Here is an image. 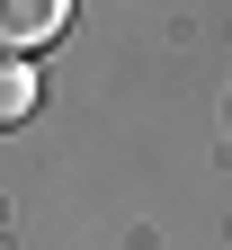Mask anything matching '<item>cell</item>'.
Wrapping results in <instances>:
<instances>
[{
	"instance_id": "7a4b0ae2",
	"label": "cell",
	"mask_w": 232,
	"mask_h": 250,
	"mask_svg": "<svg viewBox=\"0 0 232 250\" xmlns=\"http://www.w3.org/2000/svg\"><path fill=\"white\" fill-rule=\"evenodd\" d=\"M36 116V72H27V54H0V125H27Z\"/></svg>"
},
{
	"instance_id": "6da1fadb",
	"label": "cell",
	"mask_w": 232,
	"mask_h": 250,
	"mask_svg": "<svg viewBox=\"0 0 232 250\" xmlns=\"http://www.w3.org/2000/svg\"><path fill=\"white\" fill-rule=\"evenodd\" d=\"M63 18H72V0H0V54H27V45H45Z\"/></svg>"
}]
</instances>
